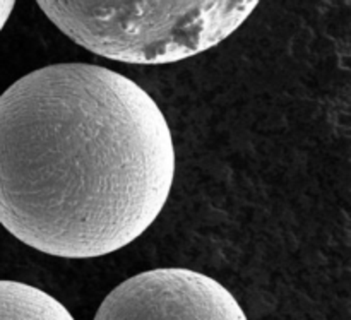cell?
<instances>
[{"label":"cell","instance_id":"3","mask_svg":"<svg viewBox=\"0 0 351 320\" xmlns=\"http://www.w3.org/2000/svg\"><path fill=\"white\" fill-rule=\"evenodd\" d=\"M95 320H247V315L213 278L165 267L120 283L101 301Z\"/></svg>","mask_w":351,"mask_h":320},{"label":"cell","instance_id":"5","mask_svg":"<svg viewBox=\"0 0 351 320\" xmlns=\"http://www.w3.org/2000/svg\"><path fill=\"white\" fill-rule=\"evenodd\" d=\"M14 5H16V0H0V31L3 29V26L9 21Z\"/></svg>","mask_w":351,"mask_h":320},{"label":"cell","instance_id":"4","mask_svg":"<svg viewBox=\"0 0 351 320\" xmlns=\"http://www.w3.org/2000/svg\"><path fill=\"white\" fill-rule=\"evenodd\" d=\"M0 320H75L51 295L19 281H0Z\"/></svg>","mask_w":351,"mask_h":320},{"label":"cell","instance_id":"1","mask_svg":"<svg viewBox=\"0 0 351 320\" xmlns=\"http://www.w3.org/2000/svg\"><path fill=\"white\" fill-rule=\"evenodd\" d=\"M173 180L163 112L112 69L47 65L0 96V225L38 252L95 259L130 245Z\"/></svg>","mask_w":351,"mask_h":320},{"label":"cell","instance_id":"2","mask_svg":"<svg viewBox=\"0 0 351 320\" xmlns=\"http://www.w3.org/2000/svg\"><path fill=\"white\" fill-rule=\"evenodd\" d=\"M261 0H36L79 47L123 64L187 60L218 47Z\"/></svg>","mask_w":351,"mask_h":320}]
</instances>
